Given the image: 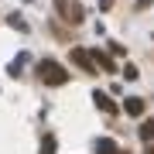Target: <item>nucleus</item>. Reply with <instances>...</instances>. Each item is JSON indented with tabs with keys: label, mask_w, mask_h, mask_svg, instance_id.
Returning a JSON list of instances; mask_svg holds the SVG:
<instances>
[{
	"label": "nucleus",
	"mask_w": 154,
	"mask_h": 154,
	"mask_svg": "<svg viewBox=\"0 0 154 154\" xmlns=\"http://www.w3.org/2000/svg\"><path fill=\"white\" fill-rule=\"evenodd\" d=\"M38 72H41V79H45L48 86H65V82H69V72L62 69L58 62H51V58H45Z\"/></svg>",
	"instance_id": "1"
},
{
	"label": "nucleus",
	"mask_w": 154,
	"mask_h": 154,
	"mask_svg": "<svg viewBox=\"0 0 154 154\" xmlns=\"http://www.w3.org/2000/svg\"><path fill=\"white\" fill-rule=\"evenodd\" d=\"M123 110L130 113V116H140V113H144V99H137V96H130V99H127V103H123Z\"/></svg>",
	"instance_id": "2"
},
{
	"label": "nucleus",
	"mask_w": 154,
	"mask_h": 154,
	"mask_svg": "<svg viewBox=\"0 0 154 154\" xmlns=\"http://www.w3.org/2000/svg\"><path fill=\"white\" fill-rule=\"evenodd\" d=\"M151 137H154V120H147L140 127V140H151Z\"/></svg>",
	"instance_id": "3"
},
{
	"label": "nucleus",
	"mask_w": 154,
	"mask_h": 154,
	"mask_svg": "<svg viewBox=\"0 0 154 154\" xmlns=\"http://www.w3.org/2000/svg\"><path fill=\"white\" fill-rule=\"evenodd\" d=\"M41 154H55V137H45V144H41Z\"/></svg>",
	"instance_id": "4"
}]
</instances>
